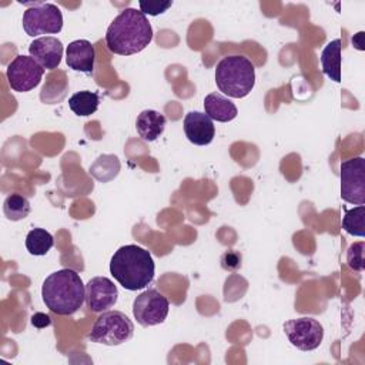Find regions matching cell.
Listing matches in <instances>:
<instances>
[{
  "label": "cell",
  "mask_w": 365,
  "mask_h": 365,
  "mask_svg": "<svg viewBox=\"0 0 365 365\" xmlns=\"http://www.w3.org/2000/svg\"><path fill=\"white\" fill-rule=\"evenodd\" d=\"M153 40V27L140 10L124 9L110 23L106 33L107 48L118 56H131L143 51Z\"/></svg>",
  "instance_id": "6da1fadb"
},
{
  "label": "cell",
  "mask_w": 365,
  "mask_h": 365,
  "mask_svg": "<svg viewBox=\"0 0 365 365\" xmlns=\"http://www.w3.org/2000/svg\"><path fill=\"white\" fill-rule=\"evenodd\" d=\"M110 272L123 288L138 291L151 284L155 265L150 251L135 244H128L120 247L111 257Z\"/></svg>",
  "instance_id": "7a4b0ae2"
},
{
  "label": "cell",
  "mask_w": 365,
  "mask_h": 365,
  "mask_svg": "<svg viewBox=\"0 0 365 365\" xmlns=\"http://www.w3.org/2000/svg\"><path fill=\"white\" fill-rule=\"evenodd\" d=\"M41 297L51 312L57 315H73L86 301V285L77 271L63 268L51 272L44 279Z\"/></svg>",
  "instance_id": "3957f363"
},
{
  "label": "cell",
  "mask_w": 365,
  "mask_h": 365,
  "mask_svg": "<svg viewBox=\"0 0 365 365\" xmlns=\"http://www.w3.org/2000/svg\"><path fill=\"white\" fill-rule=\"evenodd\" d=\"M215 83L225 96L242 98L254 88V64L244 56H227L215 67Z\"/></svg>",
  "instance_id": "277c9868"
},
{
  "label": "cell",
  "mask_w": 365,
  "mask_h": 365,
  "mask_svg": "<svg viewBox=\"0 0 365 365\" xmlns=\"http://www.w3.org/2000/svg\"><path fill=\"white\" fill-rule=\"evenodd\" d=\"M134 335V324L121 311H106L93 324L88 339L108 346L121 345Z\"/></svg>",
  "instance_id": "5b68a950"
},
{
  "label": "cell",
  "mask_w": 365,
  "mask_h": 365,
  "mask_svg": "<svg viewBox=\"0 0 365 365\" xmlns=\"http://www.w3.org/2000/svg\"><path fill=\"white\" fill-rule=\"evenodd\" d=\"M29 9L23 13V29L27 36L57 34L63 29V14L53 3H29Z\"/></svg>",
  "instance_id": "8992f818"
},
{
  "label": "cell",
  "mask_w": 365,
  "mask_h": 365,
  "mask_svg": "<svg viewBox=\"0 0 365 365\" xmlns=\"http://www.w3.org/2000/svg\"><path fill=\"white\" fill-rule=\"evenodd\" d=\"M44 68L31 57L20 54L14 57L6 70V77L11 90L26 93L37 87L43 78Z\"/></svg>",
  "instance_id": "52a82bcc"
},
{
  "label": "cell",
  "mask_w": 365,
  "mask_h": 365,
  "mask_svg": "<svg viewBox=\"0 0 365 365\" xmlns=\"http://www.w3.org/2000/svg\"><path fill=\"white\" fill-rule=\"evenodd\" d=\"M341 197L345 202L365 204V158L354 157L341 164Z\"/></svg>",
  "instance_id": "ba28073f"
},
{
  "label": "cell",
  "mask_w": 365,
  "mask_h": 365,
  "mask_svg": "<svg viewBox=\"0 0 365 365\" xmlns=\"http://www.w3.org/2000/svg\"><path fill=\"white\" fill-rule=\"evenodd\" d=\"M168 299L157 289H145L133 302V315L141 327L163 324L168 315Z\"/></svg>",
  "instance_id": "9c48e42d"
},
{
  "label": "cell",
  "mask_w": 365,
  "mask_h": 365,
  "mask_svg": "<svg viewBox=\"0 0 365 365\" xmlns=\"http://www.w3.org/2000/svg\"><path fill=\"white\" fill-rule=\"evenodd\" d=\"M282 328L288 341L301 351H314L324 339L322 325L311 317L289 319Z\"/></svg>",
  "instance_id": "30bf717a"
},
{
  "label": "cell",
  "mask_w": 365,
  "mask_h": 365,
  "mask_svg": "<svg viewBox=\"0 0 365 365\" xmlns=\"http://www.w3.org/2000/svg\"><path fill=\"white\" fill-rule=\"evenodd\" d=\"M118 298V289L107 277H93L86 284V304L93 312H104L113 308Z\"/></svg>",
  "instance_id": "8fae6325"
},
{
  "label": "cell",
  "mask_w": 365,
  "mask_h": 365,
  "mask_svg": "<svg viewBox=\"0 0 365 365\" xmlns=\"http://www.w3.org/2000/svg\"><path fill=\"white\" fill-rule=\"evenodd\" d=\"M29 53L44 70H56L61 63L63 43L53 36L38 37L30 43Z\"/></svg>",
  "instance_id": "7c38bea8"
},
{
  "label": "cell",
  "mask_w": 365,
  "mask_h": 365,
  "mask_svg": "<svg viewBox=\"0 0 365 365\" xmlns=\"http://www.w3.org/2000/svg\"><path fill=\"white\" fill-rule=\"evenodd\" d=\"M184 133L190 143L195 145H208L215 135L212 120L200 111H190L184 117Z\"/></svg>",
  "instance_id": "4fadbf2b"
},
{
  "label": "cell",
  "mask_w": 365,
  "mask_h": 365,
  "mask_svg": "<svg viewBox=\"0 0 365 365\" xmlns=\"http://www.w3.org/2000/svg\"><path fill=\"white\" fill-rule=\"evenodd\" d=\"M96 61L94 46L84 38L71 41L66 48V63L68 68L81 73H91Z\"/></svg>",
  "instance_id": "5bb4252c"
},
{
  "label": "cell",
  "mask_w": 365,
  "mask_h": 365,
  "mask_svg": "<svg viewBox=\"0 0 365 365\" xmlns=\"http://www.w3.org/2000/svg\"><path fill=\"white\" fill-rule=\"evenodd\" d=\"M204 110L211 120H215L218 123H228L234 120L238 114L235 104L220 93H210L208 96H205Z\"/></svg>",
  "instance_id": "9a60e30c"
},
{
  "label": "cell",
  "mask_w": 365,
  "mask_h": 365,
  "mask_svg": "<svg viewBox=\"0 0 365 365\" xmlns=\"http://www.w3.org/2000/svg\"><path fill=\"white\" fill-rule=\"evenodd\" d=\"M165 123L167 120L160 111L144 110L137 115L135 128L144 141H154L164 133Z\"/></svg>",
  "instance_id": "2e32d148"
},
{
  "label": "cell",
  "mask_w": 365,
  "mask_h": 365,
  "mask_svg": "<svg viewBox=\"0 0 365 365\" xmlns=\"http://www.w3.org/2000/svg\"><path fill=\"white\" fill-rule=\"evenodd\" d=\"M341 48L339 38L329 41L321 53V66L324 74L335 83L341 81Z\"/></svg>",
  "instance_id": "e0dca14e"
},
{
  "label": "cell",
  "mask_w": 365,
  "mask_h": 365,
  "mask_svg": "<svg viewBox=\"0 0 365 365\" xmlns=\"http://www.w3.org/2000/svg\"><path fill=\"white\" fill-rule=\"evenodd\" d=\"M100 104V97L94 91L83 90L78 93H74L68 98V107L70 110L78 115V117H87L97 111Z\"/></svg>",
  "instance_id": "ac0fdd59"
},
{
  "label": "cell",
  "mask_w": 365,
  "mask_h": 365,
  "mask_svg": "<svg viewBox=\"0 0 365 365\" xmlns=\"http://www.w3.org/2000/svg\"><path fill=\"white\" fill-rule=\"evenodd\" d=\"M118 171H120V161L113 154H103L90 165V174L101 182H107L113 180L114 177H117Z\"/></svg>",
  "instance_id": "d6986e66"
},
{
  "label": "cell",
  "mask_w": 365,
  "mask_h": 365,
  "mask_svg": "<svg viewBox=\"0 0 365 365\" xmlns=\"http://www.w3.org/2000/svg\"><path fill=\"white\" fill-rule=\"evenodd\" d=\"M54 245L53 235L44 228H33L26 237V248L31 255H46Z\"/></svg>",
  "instance_id": "ffe728a7"
},
{
  "label": "cell",
  "mask_w": 365,
  "mask_h": 365,
  "mask_svg": "<svg viewBox=\"0 0 365 365\" xmlns=\"http://www.w3.org/2000/svg\"><path fill=\"white\" fill-rule=\"evenodd\" d=\"M31 211V205L29 200L20 194L9 195L3 202V212L10 221L24 220Z\"/></svg>",
  "instance_id": "44dd1931"
},
{
  "label": "cell",
  "mask_w": 365,
  "mask_h": 365,
  "mask_svg": "<svg viewBox=\"0 0 365 365\" xmlns=\"http://www.w3.org/2000/svg\"><path fill=\"white\" fill-rule=\"evenodd\" d=\"M342 228L354 237H365V205H358L352 210H345Z\"/></svg>",
  "instance_id": "7402d4cb"
},
{
  "label": "cell",
  "mask_w": 365,
  "mask_h": 365,
  "mask_svg": "<svg viewBox=\"0 0 365 365\" xmlns=\"http://www.w3.org/2000/svg\"><path fill=\"white\" fill-rule=\"evenodd\" d=\"M364 250H365V242H354L348 251H346V262L348 267L354 271H364L365 268V259H364Z\"/></svg>",
  "instance_id": "603a6c76"
},
{
  "label": "cell",
  "mask_w": 365,
  "mask_h": 365,
  "mask_svg": "<svg viewBox=\"0 0 365 365\" xmlns=\"http://www.w3.org/2000/svg\"><path fill=\"white\" fill-rule=\"evenodd\" d=\"M241 261H242V257H241V252L235 251V250H230V251H225L222 255H221V267L228 271V272H235L237 269L241 268Z\"/></svg>",
  "instance_id": "cb8c5ba5"
},
{
  "label": "cell",
  "mask_w": 365,
  "mask_h": 365,
  "mask_svg": "<svg viewBox=\"0 0 365 365\" xmlns=\"http://www.w3.org/2000/svg\"><path fill=\"white\" fill-rule=\"evenodd\" d=\"M173 1H140V11L148 16H158L167 11Z\"/></svg>",
  "instance_id": "d4e9b609"
},
{
  "label": "cell",
  "mask_w": 365,
  "mask_h": 365,
  "mask_svg": "<svg viewBox=\"0 0 365 365\" xmlns=\"http://www.w3.org/2000/svg\"><path fill=\"white\" fill-rule=\"evenodd\" d=\"M31 324L37 328H44V327H48L51 324V319L48 315L46 314H41V312H36L33 317H31Z\"/></svg>",
  "instance_id": "484cf974"
}]
</instances>
